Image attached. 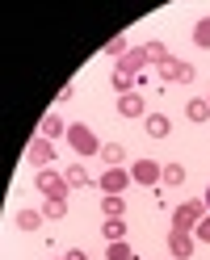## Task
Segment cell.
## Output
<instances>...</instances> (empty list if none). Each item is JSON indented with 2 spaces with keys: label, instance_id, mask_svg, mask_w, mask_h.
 I'll list each match as a JSON object with an SVG mask.
<instances>
[{
  "label": "cell",
  "instance_id": "1",
  "mask_svg": "<svg viewBox=\"0 0 210 260\" xmlns=\"http://www.w3.org/2000/svg\"><path fill=\"white\" fill-rule=\"evenodd\" d=\"M156 68H160V80H164V84H189V80L198 76V72H193V63H185V59H176V55H168V59H160Z\"/></svg>",
  "mask_w": 210,
  "mask_h": 260
},
{
  "label": "cell",
  "instance_id": "2",
  "mask_svg": "<svg viewBox=\"0 0 210 260\" xmlns=\"http://www.w3.org/2000/svg\"><path fill=\"white\" fill-rule=\"evenodd\" d=\"M68 143L76 147V155H101V147H105V143H97V135H93L84 122L68 126Z\"/></svg>",
  "mask_w": 210,
  "mask_h": 260
},
{
  "label": "cell",
  "instance_id": "3",
  "mask_svg": "<svg viewBox=\"0 0 210 260\" xmlns=\"http://www.w3.org/2000/svg\"><path fill=\"white\" fill-rule=\"evenodd\" d=\"M202 218H206V202H181L172 210V226L176 231H193Z\"/></svg>",
  "mask_w": 210,
  "mask_h": 260
},
{
  "label": "cell",
  "instance_id": "4",
  "mask_svg": "<svg viewBox=\"0 0 210 260\" xmlns=\"http://www.w3.org/2000/svg\"><path fill=\"white\" fill-rule=\"evenodd\" d=\"M34 185H38V193H46V198H68V181H63L59 172H51V168H38V176H34Z\"/></svg>",
  "mask_w": 210,
  "mask_h": 260
},
{
  "label": "cell",
  "instance_id": "5",
  "mask_svg": "<svg viewBox=\"0 0 210 260\" xmlns=\"http://www.w3.org/2000/svg\"><path fill=\"white\" fill-rule=\"evenodd\" d=\"M25 155H29V164H38V168H51V164H55V143L38 135V139L25 147Z\"/></svg>",
  "mask_w": 210,
  "mask_h": 260
},
{
  "label": "cell",
  "instance_id": "6",
  "mask_svg": "<svg viewBox=\"0 0 210 260\" xmlns=\"http://www.w3.org/2000/svg\"><path fill=\"white\" fill-rule=\"evenodd\" d=\"M131 181H139V185H156V181H164V164H156V159H139V164L131 168Z\"/></svg>",
  "mask_w": 210,
  "mask_h": 260
},
{
  "label": "cell",
  "instance_id": "7",
  "mask_svg": "<svg viewBox=\"0 0 210 260\" xmlns=\"http://www.w3.org/2000/svg\"><path fill=\"white\" fill-rule=\"evenodd\" d=\"M97 185H101V193H105V198H122V189L131 185V172H122V168H109V172H105Z\"/></svg>",
  "mask_w": 210,
  "mask_h": 260
},
{
  "label": "cell",
  "instance_id": "8",
  "mask_svg": "<svg viewBox=\"0 0 210 260\" xmlns=\"http://www.w3.org/2000/svg\"><path fill=\"white\" fill-rule=\"evenodd\" d=\"M168 252L176 256V260H189L193 256V231H168Z\"/></svg>",
  "mask_w": 210,
  "mask_h": 260
},
{
  "label": "cell",
  "instance_id": "9",
  "mask_svg": "<svg viewBox=\"0 0 210 260\" xmlns=\"http://www.w3.org/2000/svg\"><path fill=\"white\" fill-rule=\"evenodd\" d=\"M118 113L122 118H143V113H147V101H143L139 92H126V96H118Z\"/></svg>",
  "mask_w": 210,
  "mask_h": 260
},
{
  "label": "cell",
  "instance_id": "10",
  "mask_svg": "<svg viewBox=\"0 0 210 260\" xmlns=\"http://www.w3.org/2000/svg\"><path fill=\"white\" fill-rule=\"evenodd\" d=\"M147 59H152V55H147V46H135V51L126 55V59L118 63V68H122V72H131V76H139L143 68H147Z\"/></svg>",
  "mask_w": 210,
  "mask_h": 260
},
{
  "label": "cell",
  "instance_id": "11",
  "mask_svg": "<svg viewBox=\"0 0 210 260\" xmlns=\"http://www.w3.org/2000/svg\"><path fill=\"white\" fill-rule=\"evenodd\" d=\"M109 84H114L118 96H126V92H135V76H131V72H122L118 63H114V76H109Z\"/></svg>",
  "mask_w": 210,
  "mask_h": 260
},
{
  "label": "cell",
  "instance_id": "12",
  "mask_svg": "<svg viewBox=\"0 0 210 260\" xmlns=\"http://www.w3.org/2000/svg\"><path fill=\"white\" fill-rule=\"evenodd\" d=\"M168 130H172V122L164 118V113H147V135L152 139H168Z\"/></svg>",
  "mask_w": 210,
  "mask_h": 260
},
{
  "label": "cell",
  "instance_id": "13",
  "mask_svg": "<svg viewBox=\"0 0 210 260\" xmlns=\"http://www.w3.org/2000/svg\"><path fill=\"white\" fill-rule=\"evenodd\" d=\"M38 130H42V139H59V135H68V126H63V118H55V113H46Z\"/></svg>",
  "mask_w": 210,
  "mask_h": 260
},
{
  "label": "cell",
  "instance_id": "14",
  "mask_svg": "<svg viewBox=\"0 0 210 260\" xmlns=\"http://www.w3.org/2000/svg\"><path fill=\"white\" fill-rule=\"evenodd\" d=\"M63 181H68L72 189H84V185L93 181V176H88V168H84V164H72L68 172H63Z\"/></svg>",
  "mask_w": 210,
  "mask_h": 260
},
{
  "label": "cell",
  "instance_id": "15",
  "mask_svg": "<svg viewBox=\"0 0 210 260\" xmlns=\"http://www.w3.org/2000/svg\"><path fill=\"white\" fill-rule=\"evenodd\" d=\"M101 159H105L109 168H118L122 159H126V147H122V143H105V147H101Z\"/></svg>",
  "mask_w": 210,
  "mask_h": 260
},
{
  "label": "cell",
  "instance_id": "16",
  "mask_svg": "<svg viewBox=\"0 0 210 260\" xmlns=\"http://www.w3.org/2000/svg\"><path fill=\"white\" fill-rule=\"evenodd\" d=\"M42 210H21V214H17V226H21V231H38V226H42Z\"/></svg>",
  "mask_w": 210,
  "mask_h": 260
},
{
  "label": "cell",
  "instance_id": "17",
  "mask_svg": "<svg viewBox=\"0 0 210 260\" xmlns=\"http://www.w3.org/2000/svg\"><path fill=\"white\" fill-rule=\"evenodd\" d=\"M185 118H189V122H206V118H210L206 96H198V101H189V105H185Z\"/></svg>",
  "mask_w": 210,
  "mask_h": 260
},
{
  "label": "cell",
  "instance_id": "18",
  "mask_svg": "<svg viewBox=\"0 0 210 260\" xmlns=\"http://www.w3.org/2000/svg\"><path fill=\"white\" fill-rule=\"evenodd\" d=\"M105 260H135V252L126 248V239H114V243H105Z\"/></svg>",
  "mask_w": 210,
  "mask_h": 260
},
{
  "label": "cell",
  "instance_id": "19",
  "mask_svg": "<svg viewBox=\"0 0 210 260\" xmlns=\"http://www.w3.org/2000/svg\"><path fill=\"white\" fill-rule=\"evenodd\" d=\"M42 214L46 218H63V214H68V198H46L42 202Z\"/></svg>",
  "mask_w": 210,
  "mask_h": 260
},
{
  "label": "cell",
  "instance_id": "20",
  "mask_svg": "<svg viewBox=\"0 0 210 260\" xmlns=\"http://www.w3.org/2000/svg\"><path fill=\"white\" fill-rule=\"evenodd\" d=\"M101 235L114 243V239H126V222L122 218H105V226H101Z\"/></svg>",
  "mask_w": 210,
  "mask_h": 260
},
{
  "label": "cell",
  "instance_id": "21",
  "mask_svg": "<svg viewBox=\"0 0 210 260\" xmlns=\"http://www.w3.org/2000/svg\"><path fill=\"white\" fill-rule=\"evenodd\" d=\"M164 185L181 189V185H185V168H181V164H164Z\"/></svg>",
  "mask_w": 210,
  "mask_h": 260
},
{
  "label": "cell",
  "instance_id": "22",
  "mask_svg": "<svg viewBox=\"0 0 210 260\" xmlns=\"http://www.w3.org/2000/svg\"><path fill=\"white\" fill-rule=\"evenodd\" d=\"M105 55H109V59H118V63H122L126 55H131V46H126V38H114V42H105Z\"/></svg>",
  "mask_w": 210,
  "mask_h": 260
},
{
  "label": "cell",
  "instance_id": "23",
  "mask_svg": "<svg viewBox=\"0 0 210 260\" xmlns=\"http://www.w3.org/2000/svg\"><path fill=\"white\" fill-rule=\"evenodd\" d=\"M101 210H105V218H122L126 202H122V198H101Z\"/></svg>",
  "mask_w": 210,
  "mask_h": 260
},
{
  "label": "cell",
  "instance_id": "24",
  "mask_svg": "<svg viewBox=\"0 0 210 260\" xmlns=\"http://www.w3.org/2000/svg\"><path fill=\"white\" fill-rule=\"evenodd\" d=\"M193 42H198L202 51H206V46H210V17H202L198 25H193Z\"/></svg>",
  "mask_w": 210,
  "mask_h": 260
},
{
  "label": "cell",
  "instance_id": "25",
  "mask_svg": "<svg viewBox=\"0 0 210 260\" xmlns=\"http://www.w3.org/2000/svg\"><path fill=\"white\" fill-rule=\"evenodd\" d=\"M193 235H198L202 243H210V214H206V218H202L198 226H193Z\"/></svg>",
  "mask_w": 210,
  "mask_h": 260
},
{
  "label": "cell",
  "instance_id": "26",
  "mask_svg": "<svg viewBox=\"0 0 210 260\" xmlns=\"http://www.w3.org/2000/svg\"><path fill=\"white\" fill-rule=\"evenodd\" d=\"M147 55L160 63V59H168V51H164V42H147Z\"/></svg>",
  "mask_w": 210,
  "mask_h": 260
},
{
  "label": "cell",
  "instance_id": "27",
  "mask_svg": "<svg viewBox=\"0 0 210 260\" xmlns=\"http://www.w3.org/2000/svg\"><path fill=\"white\" fill-rule=\"evenodd\" d=\"M63 260H88V252H84V248H76V252H68Z\"/></svg>",
  "mask_w": 210,
  "mask_h": 260
},
{
  "label": "cell",
  "instance_id": "28",
  "mask_svg": "<svg viewBox=\"0 0 210 260\" xmlns=\"http://www.w3.org/2000/svg\"><path fill=\"white\" fill-rule=\"evenodd\" d=\"M202 202H206V210H210V185H206V193H202Z\"/></svg>",
  "mask_w": 210,
  "mask_h": 260
},
{
  "label": "cell",
  "instance_id": "29",
  "mask_svg": "<svg viewBox=\"0 0 210 260\" xmlns=\"http://www.w3.org/2000/svg\"><path fill=\"white\" fill-rule=\"evenodd\" d=\"M206 105H210V92H206Z\"/></svg>",
  "mask_w": 210,
  "mask_h": 260
}]
</instances>
